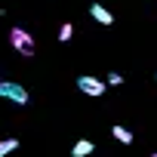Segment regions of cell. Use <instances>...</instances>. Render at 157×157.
I'll return each mask as SVG.
<instances>
[{
    "label": "cell",
    "mask_w": 157,
    "mask_h": 157,
    "mask_svg": "<svg viewBox=\"0 0 157 157\" xmlns=\"http://www.w3.org/2000/svg\"><path fill=\"white\" fill-rule=\"evenodd\" d=\"M0 96L10 99V102H16V105H25L28 102V90L19 86V83H10V80H0Z\"/></svg>",
    "instance_id": "obj_2"
},
{
    "label": "cell",
    "mask_w": 157,
    "mask_h": 157,
    "mask_svg": "<svg viewBox=\"0 0 157 157\" xmlns=\"http://www.w3.org/2000/svg\"><path fill=\"white\" fill-rule=\"evenodd\" d=\"M77 90L86 93V96H105V80H99V77H77Z\"/></svg>",
    "instance_id": "obj_3"
},
{
    "label": "cell",
    "mask_w": 157,
    "mask_h": 157,
    "mask_svg": "<svg viewBox=\"0 0 157 157\" xmlns=\"http://www.w3.org/2000/svg\"><path fill=\"white\" fill-rule=\"evenodd\" d=\"M90 16H93L99 25H105V28H108V25H114L111 10H108V6H102V3H93V6H90Z\"/></svg>",
    "instance_id": "obj_4"
},
{
    "label": "cell",
    "mask_w": 157,
    "mask_h": 157,
    "mask_svg": "<svg viewBox=\"0 0 157 157\" xmlns=\"http://www.w3.org/2000/svg\"><path fill=\"white\" fill-rule=\"evenodd\" d=\"M93 151H96V145H93L90 139H80V142H77V145L71 148V157H90Z\"/></svg>",
    "instance_id": "obj_5"
},
{
    "label": "cell",
    "mask_w": 157,
    "mask_h": 157,
    "mask_svg": "<svg viewBox=\"0 0 157 157\" xmlns=\"http://www.w3.org/2000/svg\"><path fill=\"white\" fill-rule=\"evenodd\" d=\"M10 43H13V49H16V52H22L25 59H31V56L37 52L34 37H31L25 28H13V31H10Z\"/></svg>",
    "instance_id": "obj_1"
},
{
    "label": "cell",
    "mask_w": 157,
    "mask_h": 157,
    "mask_svg": "<svg viewBox=\"0 0 157 157\" xmlns=\"http://www.w3.org/2000/svg\"><path fill=\"white\" fill-rule=\"evenodd\" d=\"M111 136H114V139H117L120 145H132V132H129L126 126H120V123H117V126L111 129Z\"/></svg>",
    "instance_id": "obj_6"
},
{
    "label": "cell",
    "mask_w": 157,
    "mask_h": 157,
    "mask_svg": "<svg viewBox=\"0 0 157 157\" xmlns=\"http://www.w3.org/2000/svg\"><path fill=\"white\" fill-rule=\"evenodd\" d=\"M105 83H111V86H120V83H123V74H117V71H111Z\"/></svg>",
    "instance_id": "obj_9"
},
{
    "label": "cell",
    "mask_w": 157,
    "mask_h": 157,
    "mask_svg": "<svg viewBox=\"0 0 157 157\" xmlns=\"http://www.w3.org/2000/svg\"><path fill=\"white\" fill-rule=\"evenodd\" d=\"M71 37H74V25H71V22H65V25L59 28V40H62V43H68Z\"/></svg>",
    "instance_id": "obj_8"
},
{
    "label": "cell",
    "mask_w": 157,
    "mask_h": 157,
    "mask_svg": "<svg viewBox=\"0 0 157 157\" xmlns=\"http://www.w3.org/2000/svg\"><path fill=\"white\" fill-rule=\"evenodd\" d=\"M19 148V139H3V142H0V157H6L10 151H16Z\"/></svg>",
    "instance_id": "obj_7"
},
{
    "label": "cell",
    "mask_w": 157,
    "mask_h": 157,
    "mask_svg": "<svg viewBox=\"0 0 157 157\" xmlns=\"http://www.w3.org/2000/svg\"><path fill=\"white\" fill-rule=\"evenodd\" d=\"M151 157H157V151H154V154H151Z\"/></svg>",
    "instance_id": "obj_10"
}]
</instances>
